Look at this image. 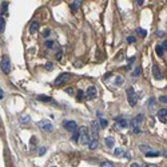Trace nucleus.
<instances>
[{
    "label": "nucleus",
    "instance_id": "20e7f679",
    "mask_svg": "<svg viewBox=\"0 0 167 167\" xmlns=\"http://www.w3.org/2000/svg\"><path fill=\"white\" fill-rule=\"evenodd\" d=\"M38 126L42 128L43 131H46V132H51L52 130H54V126H52V123H50L48 121H40L39 123H38Z\"/></svg>",
    "mask_w": 167,
    "mask_h": 167
},
{
    "label": "nucleus",
    "instance_id": "39448f33",
    "mask_svg": "<svg viewBox=\"0 0 167 167\" xmlns=\"http://www.w3.org/2000/svg\"><path fill=\"white\" fill-rule=\"evenodd\" d=\"M63 127L66 128L67 131L74 132L75 130L78 128V126H76V122H74V121H66L64 123H63Z\"/></svg>",
    "mask_w": 167,
    "mask_h": 167
},
{
    "label": "nucleus",
    "instance_id": "f257e3e1",
    "mask_svg": "<svg viewBox=\"0 0 167 167\" xmlns=\"http://www.w3.org/2000/svg\"><path fill=\"white\" fill-rule=\"evenodd\" d=\"M0 66H1V71H3L4 74H8V72L11 71V62H9V58H8V56H3Z\"/></svg>",
    "mask_w": 167,
    "mask_h": 167
},
{
    "label": "nucleus",
    "instance_id": "f8f14e48",
    "mask_svg": "<svg viewBox=\"0 0 167 167\" xmlns=\"http://www.w3.org/2000/svg\"><path fill=\"white\" fill-rule=\"evenodd\" d=\"M38 30H39V23H38V22H32V23L30 24V32H31V34H35Z\"/></svg>",
    "mask_w": 167,
    "mask_h": 167
},
{
    "label": "nucleus",
    "instance_id": "c9c22d12",
    "mask_svg": "<svg viewBox=\"0 0 167 167\" xmlns=\"http://www.w3.org/2000/svg\"><path fill=\"white\" fill-rule=\"evenodd\" d=\"M39 150H40V151H39V155H44V154H46V148H44V147H40Z\"/></svg>",
    "mask_w": 167,
    "mask_h": 167
},
{
    "label": "nucleus",
    "instance_id": "58836bf2",
    "mask_svg": "<svg viewBox=\"0 0 167 167\" xmlns=\"http://www.w3.org/2000/svg\"><path fill=\"white\" fill-rule=\"evenodd\" d=\"M66 92H67V94H70V95H72V94H74V90H72V88H67V90H66Z\"/></svg>",
    "mask_w": 167,
    "mask_h": 167
},
{
    "label": "nucleus",
    "instance_id": "2eb2a0df",
    "mask_svg": "<svg viewBox=\"0 0 167 167\" xmlns=\"http://www.w3.org/2000/svg\"><path fill=\"white\" fill-rule=\"evenodd\" d=\"M88 147H90V150H95V148L98 147V139H96V138H94V139L90 140Z\"/></svg>",
    "mask_w": 167,
    "mask_h": 167
},
{
    "label": "nucleus",
    "instance_id": "9d476101",
    "mask_svg": "<svg viewBox=\"0 0 167 167\" xmlns=\"http://www.w3.org/2000/svg\"><path fill=\"white\" fill-rule=\"evenodd\" d=\"M152 75H154V78H155L156 80H160V79H162V75H160L159 67L156 66V64H154V66H152Z\"/></svg>",
    "mask_w": 167,
    "mask_h": 167
},
{
    "label": "nucleus",
    "instance_id": "a211bd4d",
    "mask_svg": "<svg viewBox=\"0 0 167 167\" xmlns=\"http://www.w3.org/2000/svg\"><path fill=\"white\" fill-rule=\"evenodd\" d=\"M140 74H142V68H140L139 66L135 67V70L132 72V76H134V78H138V76H140Z\"/></svg>",
    "mask_w": 167,
    "mask_h": 167
},
{
    "label": "nucleus",
    "instance_id": "7ed1b4c3",
    "mask_svg": "<svg viewBox=\"0 0 167 167\" xmlns=\"http://www.w3.org/2000/svg\"><path fill=\"white\" fill-rule=\"evenodd\" d=\"M127 95H128V103H130V106H134L136 104V100H138V98H136V94L135 91H134V88H128L127 90Z\"/></svg>",
    "mask_w": 167,
    "mask_h": 167
},
{
    "label": "nucleus",
    "instance_id": "37998d69",
    "mask_svg": "<svg viewBox=\"0 0 167 167\" xmlns=\"http://www.w3.org/2000/svg\"><path fill=\"white\" fill-rule=\"evenodd\" d=\"M3 98H4V92L3 91H0V99H3Z\"/></svg>",
    "mask_w": 167,
    "mask_h": 167
},
{
    "label": "nucleus",
    "instance_id": "ddd939ff",
    "mask_svg": "<svg viewBox=\"0 0 167 167\" xmlns=\"http://www.w3.org/2000/svg\"><path fill=\"white\" fill-rule=\"evenodd\" d=\"M79 139H80V130H78V128H76V130L72 132V140L76 143Z\"/></svg>",
    "mask_w": 167,
    "mask_h": 167
},
{
    "label": "nucleus",
    "instance_id": "4c0bfd02",
    "mask_svg": "<svg viewBox=\"0 0 167 167\" xmlns=\"http://www.w3.org/2000/svg\"><path fill=\"white\" fill-rule=\"evenodd\" d=\"M122 154V148H116L115 150V155H121Z\"/></svg>",
    "mask_w": 167,
    "mask_h": 167
},
{
    "label": "nucleus",
    "instance_id": "dca6fc26",
    "mask_svg": "<svg viewBox=\"0 0 167 167\" xmlns=\"http://www.w3.org/2000/svg\"><path fill=\"white\" fill-rule=\"evenodd\" d=\"M5 30V19L3 16H0V34H3Z\"/></svg>",
    "mask_w": 167,
    "mask_h": 167
},
{
    "label": "nucleus",
    "instance_id": "4be33fe9",
    "mask_svg": "<svg viewBox=\"0 0 167 167\" xmlns=\"http://www.w3.org/2000/svg\"><path fill=\"white\" fill-rule=\"evenodd\" d=\"M158 116H159V118H164V116H167V110H166V108L159 110V111H158Z\"/></svg>",
    "mask_w": 167,
    "mask_h": 167
},
{
    "label": "nucleus",
    "instance_id": "f704fd0d",
    "mask_svg": "<svg viewBox=\"0 0 167 167\" xmlns=\"http://www.w3.org/2000/svg\"><path fill=\"white\" fill-rule=\"evenodd\" d=\"M83 98H84V92H83V91H79L78 92V99L80 100V99H83Z\"/></svg>",
    "mask_w": 167,
    "mask_h": 167
},
{
    "label": "nucleus",
    "instance_id": "c03bdc74",
    "mask_svg": "<svg viewBox=\"0 0 167 167\" xmlns=\"http://www.w3.org/2000/svg\"><path fill=\"white\" fill-rule=\"evenodd\" d=\"M144 167H156V166H155V164H146Z\"/></svg>",
    "mask_w": 167,
    "mask_h": 167
},
{
    "label": "nucleus",
    "instance_id": "a18cd8bd",
    "mask_svg": "<svg viewBox=\"0 0 167 167\" xmlns=\"http://www.w3.org/2000/svg\"><path fill=\"white\" fill-rule=\"evenodd\" d=\"M163 155H164V156H166V158H167V151H163Z\"/></svg>",
    "mask_w": 167,
    "mask_h": 167
},
{
    "label": "nucleus",
    "instance_id": "4468645a",
    "mask_svg": "<svg viewBox=\"0 0 167 167\" xmlns=\"http://www.w3.org/2000/svg\"><path fill=\"white\" fill-rule=\"evenodd\" d=\"M44 44H46V47L47 48H50V50H54V48H56V43L54 42V40H46V43H44Z\"/></svg>",
    "mask_w": 167,
    "mask_h": 167
},
{
    "label": "nucleus",
    "instance_id": "f3484780",
    "mask_svg": "<svg viewBox=\"0 0 167 167\" xmlns=\"http://www.w3.org/2000/svg\"><path fill=\"white\" fill-rule=\"evenodd\" d=\"M155 51H156V54H158V56H163L164 50H163V47H162V44L156 46V47H155Z\"/></svg>",
    "mask_w": 167,
    "mask_h": 167
},
{
    "label": "nucleus",
    "instance_id": "6ab92c4d",
    "mask_svg": "<svg viewBox=\"0 0 167 167\" xmlns=\"http://www.w3.org/2000/svg\"><path fill=\"white\" fill-rule=\"evenodd\" d=\"M30 122H31V118L27 116V115H24V116L20 118V123H22V125H27Z\"/></svg>",
    "mask_w": 167,
    "mask_h": 167
},
{
    "label": "nucleus",
    "instance_id": "2f4dec72",
    "mask_svg": "<svg viewBox=\"0 0 167 167\" xmlns=\"http://www.w3.org/2000/svg\"><path fill=\"white\" fill-rule=\"evenodd\" d=\"M50 35H51V30H46V31L43 32V36H44V38H48Z\"/></svg>",
    "mask_w": 167,
    "mask_h": 167
},
{
    "label": "nucleus",
    "instance_id": "72a5a7b5",
    "mask_svg": "<svg viewBox=\"0 0 167 167\" xmlns=\"http://www.w3.org/2000/svg\"><path fill=\"white\" fill-rule=\"evenodd\" d=\"M127 42L130 43V44H132V43L135 42V38H134V36H128V38H127Z\"/></svg>",
    "mask_w": 167,
    "mask_h": 167
},
{
    "label": "nucleus",
    "instance_id": "bb28decb",
    "mask_svg": "<svg viewBox=\"0 0 167 167\" xmlns=\"http://www.w3.org/2000/svg\"><path fill=\"white\" fill-rule=\"evenodd\" d=\"M100 167H114V164L111 163V162H103V163L100 164Z\"/></svg>",
    "mask_w": 167,
    "mask_h": 167
},
{
    "label": "nucleus",
    "instance_id": "5701e85b",
    "mask_svg": "<svg viewBox=\"0 0 167 167\" xmlns=\"http://www.w3.org/2000/svg\"><path fill=\"white\" fill-rule=\"evenodd\" d=\"M136 31H138V34H139V36H142V38H144V36L147 35V31H146V30H143V28H138Z\"/></svg>",
    "mask_w": 167,
    "mask_h": 167
},
{
    "label": "nucleus",
    "instance_id": "f03ea898",
    "mask_svg": "<svg viewBox=\"0 0 167 167\" xmlns=\"http://www.w3.org/2000/svg\"><path fill=\"white\" fill-rule=\"evenodd\" d=\"M90 140H91V138H90V135H88L87 128L82 127L80 128V142H82V144H88Z\"/></svg>",
    "mask_w": 167,
    "mask_h": 167
},
{
    "label": "nucleus",
    "instance_id": "0eeeda50",
    "mask_svg": "<svg viewBox=\"0 0 167 167\" xmlns=\"http://www.w3.org/2000/svg\"><path fill=\"white\" fill-rule=\"evenodd\" d=\"M68 79H70V75L68 74H62V75H59L58 78L55 79L54 84L55 86H60V84H63V83H66Z\"/></svg>",
    "mask_w": 167,
    "mask_h": 167
},
{
    "label": "nucleus",
    "instance_id": "c85d7f7f",
    "mask_svg": "<svg viewBox=\"0 0 167 167\" xmlns=\"http://www.w3.org/2000/svg\"><path fill=\"white\" fill-rule=\"evenodd\" d=\"M46 70H48V71L54 70V66H52V63H46Z\"/></svg>",
    "mask_w": 167,
    "mask_h": 167
},
{
    "label": "nucleus",
    "instance_id": "ea45409f",
    "mask_svg": "<svg viewBox=\"0 0 167 167\" xmlns=\"http://www.w3.org/2000/svg\"><path fill=\"white\" fill-rule=\"evenodd\" d=\"M136 3H138V5H142L143 4V0H136Z\"/></svg>",
    "mask_w": 167,
    "mask_h": 167
},
{
    "label": "nucleus",
    "instance_id": "c756f323",
    "mask_svg": "<svg viewBox=\"0 0 167 167\" xmlns=\"http://www.w3.org/2000/svg\"><path fill=\"white\" fill-rule=\"evenodd\" d=\"M62 58H63V52L59 51L58 54H56V60H62Z\"/></svg>",
    "mask_w": 167,
    "mask_h": 167
},
{
    "label": "nucleus",
    "instance_id": "423d86ee",
    "mask_svg": "<svg viewBox=\"0 0 167 167\" xmlns=\"http://www.w3.org/2000/svg\"><path fill=\"white\" fill-rule=\"evenodd\" d=\"M115 122H116V125H115V127L119 130V128H126L128 125V122L127 119H125V118H122V116H116L115 118Z\"/></svg>",
    "mask_w": 167,
    "mask_h": 167
},
{
    "label": "nucleus",
    "instance_id": "b1692460",
    "mask_svg": "<svg viewBox=\"0 0 167 167\" xmlns=\"http://www.w3.org/2000/svg\"><path fill=\"white\" fill-rule=\"evenodd\" d=\"M160 155V152L158 151H148L146 152V156H159Z\"/></svg>",
    "mask_w": 167,
    "mask_h": 167
},
{
    "label": "nucleus",
    "instance_id": "7c9ffc66",
    "mask_svg": "<svg viewBox=\"0 0 167 167\" xmlns=\"http://www.w3.org/2000/svg\"><path fill=\"white\" fill-rule=\"evenodd\" d=\"M159 102H160V103H164V104H167V96H160L159 98Z\"/></svg>",
    "mask_w": 167,
    "mask_h": 167
},
{
    "label": "nucleus",
    "instance_id": "393cba45",
    "mask_svg": "<svg viewBox=\"0 0 167 167\" xmlns=\"http://www.w3.org/2000/svg\"><path fill=\"white\" fill-rule=\"evenodd\" d=\"M99 125H100V127H106V126H107V121L100 116L99 118Z\"/></svg>",
    "mask_w": 167,
    "mask_h": 167
},
{
    "label": "nucleus",
    "instance_id": "1a4fd4ad",
    "mask_svg": "<svg viewBox=\"0 0 167 167\" xmlns=\"http://www.w3.org/2000/svg\"><path fill=\"white\" fill-rule=\"evenodd\" d=\"M91 130H92L94 138H96L98 134H99V130H100V125H99L96 121H94L92 123H91Z\"/></svg>",
    "mask_w": 167,
    "mask_h": 167
},
{
    "label": "nucleus",
    "instance_id": "49530a36",
    "mask_svg": "<svg viewBox=\"0 0 167 167\" xmlns=\"http://www.w3.org/2000/svg\"><path fill=\"white\" fill-rule=\"evenodd\" d=\"M54 167H55V166H54Z\"/></svg>",
    "mask_w": 167,
    "mask_h": 167
},
{
    "label": "nucleus",
    "instance_id": "473e14b6",
    "mask_svg": "<svg viewBox=\"0 0 167 167\" xmlns=\"http://www.w3.org/2000/svg\"><path fill=\"white\" fill-rule=\"evenodd\" d=\"M38 99H39V100H44V102L50 100V98H46L44 95H40V96H38Z\"/></svg>",
    "mask_w": 167,
    "mask_h": 167
},
{
    "label": "nucleus",
    "instance_id": "a19ab883",
    "mask_svg": "<svg viewBox=\"0 0 167 167\" xmlns=\"http://www.w3.org/2000/svg\"><path fill=\"white\" fill-rule=\"evenodd\" d=\"M130 167H140V166H139V164H138V163H132Z\"/></svg>",
    "mask_w": 167,
    "mask_h": 167
},
{
    "label": "nucleus",
    "instance_id": "412c9836",
    "mask_svg": "<svg viewBox=\"0 0 167 167\" xmlns=\"http://www.w3.org/2000/svg\"><path fill=\"white\" fill-rule=\"evenodd\" d=\"M7 8H8V4L4 1L3 4H1V11H0V16H3L4 13H5V11H7Z\"/></svg>",
    "mask_w": 167,
    "mask_h": 167
},
{
    "label": "nucleus",
    "instance_id": "aec40b11",
    "mask_svg": "<svg viewBox=\"0 0 167 167\" xmlns=\"http://www.w3.org/2000/svg\"><path fill=\"white\" fill-rule=\"evenodd\" d=\"M106 146L107 147H114V139L112 138H106Z\"/></svg>",
    "mask_w": 167,
    "mask_h": 167
},
{
    "label": "nucleus",
    "instance_id": "cd10ccee",
    "mask_svg": "<svg viewBox=\"0 0 167 167\" xmlns=\"http://www.w3.org/2000/svg\"><path fill=\"white\" fill-rule=\"evenodd\" d=\"M115 83H116V86H122V83H123V79H122L121 76H116V79H115Z\"/></svg>",
    "mask_w": 167,
    "mask_h": 167
},
{
    "label": "nucleus",
    "instance_id": "a878e982",
    "mask_svg": "<svg viewBox=\"0 0 167 167\" xmlns=\"http://www.w3.org/2000/svg\"><path fill=\"white\" fill-rule=\"evenodd\" d=\"M139 148H140V150H142V151L144 152V154H146V152H148V151H150V150H151V148L148 147V146H144V144H142V146H140Z\"/></svg>",
    "mask_w": 167,
    "mask_h": 167
},
{
    "label": "nucleus",
    "instance_id": "e433bc0d",
    "mask_svg": "<svg viewBox=\"0 0 167 167\" xmlns=\"http://www.w3.org/2000/svg\"><path fill=\"white\" fill-rule=\"evenodd\" d=\"M162 47H163V50H164V51L167 50V39H166V40H163V42H162Z\"/></svg>",
    "mask_w": 167,
    "mask_h": 167
},
{
    "label": "nucleus",
    "instance_id": "79ce46f5",
    "mask_svg": "<svg viewBox=\"0 0 167 167\" xmlns=\"http://www.w3.org/2000/svg\"><path fill=\"white\" fill-rule=\"evenodd\" d=\"M163 35H164L163 31H159V32H158V36H163Z\"/></svg>",
    "mask_w": 167,
    "mask_h": 167
},
{
    "label": "nucleus",
    "instance_id": "9b49d317",
    "mask_svg": "<svg viewBox=\"0 0 167 167\" xmlns=\"http://www.w3.org/2000/svg\"><path fill=\"white\" fill-rule=\"evenodd\" d=\"M82 1L83 0H74L72 4H71V9L72 11H78L79 8H80V5H82Z\"/></svg>",
    "mask_w": 167,
    "mask_h": 167
},
{
    "label": "nucleus",
    "instance_id": "6e6552de",
    "mask_svg": "<svg viewBox=\"0 0 167 167\" xmlns=\"http://www.w3.org/2000/svg\"><path fill=\"white\" fill-rule=\"evenodd\" d=\"M96 88H95V86H90L88 90H87V92H86V96L87 99H94V98H96Z\"/></svg>",
    "mask_w": 167,
    "mask_h": 167
}]
</instances>
